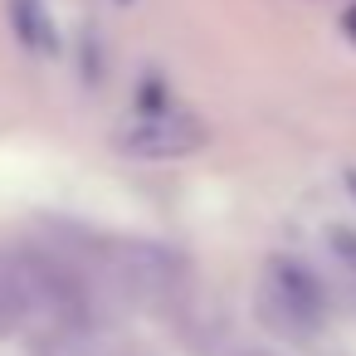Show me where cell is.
<instances>
[{
    "instance_id": "2",
    "label": "cell",
    "mask_w": 356,
    "mask_h": 356,
    "mask_svg": "<svg viewBox=\"0 0 356 356\" xmlns=\"http://www.w3.org/2000/svg\"><path fill=\"white\" fill-rule=\"evenodd\" d=\"M118 147L137 161H181L205 147V127L176 103H142L118 132Z\"/></svg>"
},
{
    "instance_id": "9",
    "label": "cell",
    "mask_w": 356,
    "mask_h": 356,
    "mask_svg": "<svg viewBox=\"0 0 356 356\" xmlns=\"http://www.w3.org/2000/svg\"><path fill=\"white\" fill-rule=\"evenodd\" d=\"M132 356H147V351H132Z\"/></svg>"
},
{
    "instance_id": "7",
    "label": "cell",
    "mask_w": 356,
    "mask_h": 356,
    "mask_svg": "<svg viewBox=\"0 0 356 356\" xmlns=\"http://www.w3.org/2000/svg\"><path fill=\"white\" fill-rule=\"evenodd\" d=\"M229 356H268V351H254V346H239V351H229Z\"/></svg>"
},
{
    "instance_id": "8",
    "label": "cell",
    "mask_w": 356,
    "mask_h": 356,
    "mask_svg": "<svg viewBox=\"0 0 356 356\" xmlns=\"http://www.w3.org/2000/svg\"><path fill=\"white\" fill-rule=\"evenodd\" d=\"M346 186H351V195H356V171H351V176H346Z\"/></svg>"
},
{
    "instance_id": "1",
    "label": "cell",
    "mask_w": 356,
    "mask_h": 356,
    "mask_svg": "<svg viewBox=\"0 0 356 356\" xmlns=\"http://www.w3.org/2000/svg\"><path fill=\"white\" fill-rule=\"evenodd\" d=\"M259 312L288 337H312L327 322V293L307 264L273 259L264 273V288H259Z\"/></svg>"
},
{
    "instance_id": "3",
    "label": "cell",
    "mask_w": 356,
    "mask_h": 356,
    "mask_svg": "<svg viewBox=\"0 0 356 356\" xmlns=\"http://www.w3.org/2000/svg\"><path fill=\"white\" fill-rule=\"evenodd\" d=\"M113 283H122V293H132L142 302H161V298L181 293L186 268L166 244H118L113 249Z\"/></svg>"
},
{
    "instance_id": "6",
    "label": "cell",
    "mask_w": 356,
    "mask_h": 356,
    "mask_svg": "<svg viewBox=\"0 0 356 356\" xmlns=\"http://www.w3.org/2000/svg\"><path fill=\"white\" fill-rule=\"evenodd\" d=\"M327 239H332V249H337V259H341V264H346V268H351V273H356V234H351V229H341V225H337V229H332V234H327Z\"/></svg>"
},
{
    "instance_id": "5",
    "label": "cell",
    "mask_w": 356,
    "mask_h": 356,
    "mask_svg": "<svg viewBox=\"0 0 356 356\" xmlns=\"http://www.w3.org/2000/svg\"><path fill=\"white\" fill-rule=\"evenodd\" d=\"M10 25L30 54H54V20L44 10V0H10Z\"/></svg>"
},
{
    "instance_id": "4",
    "label": "cell",
    "mask_w": 356,
    "mask_h": 356,
    "mask_svg": "<svg viewBox=\"0 0 356 356\" xmlns=\"http://www.w3.org/2000/svg\"><path fill=\"white\" fill-rule=\"evenodd\" d=\"M35 322V307H30V293L10 264V254H0V337H15Z\"/></svg>"
}]
</instances>
